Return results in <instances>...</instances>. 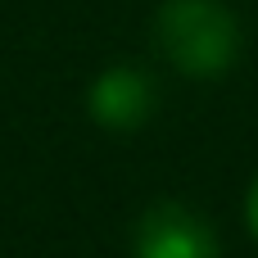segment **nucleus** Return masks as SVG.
<instances>
[{"label":"nucleus","instance_id":"obj_1","mask_svg":"<svg viewBox=\"0 0 258 258\" xmlns=\"http://www.w3.org/2000/svg\"><path fill=\"white\" fill-rule=\"evenodd\" d=\"M159 45L181 73L213 77L231 68L240 50V27L218 0H168L159 9Z\"/></svg>","mask_w":258,"mask_h":258},{"label":"nucleus","instance_id":"obj_2","mask_svg":"<svg viewBox=\"0 0 258 258\" xmlns=\"http://www.w3.org/2000/svg\"><path fill=\"white\" fill-rule=\"evenodd\" d=\"M136 258H222L204 218L163 200L136 227Z\"/></svg>","mask_w":258,"mask_h":258},{"label":"nucleus","instance_id":"obj_3","mask_svg":"<svg viewBox=\"0 0 258 258\" xmlns=\"http://www.w3.org/2000/svg\"><path fill=\"white\" fill-rule=\"evenodd\" d=\"M154 109V86L136 73V68H109L95 86H91V113L104 127L132 132L145 122V113Z\"/></svg>","mask_w":258,"mask_h":258},{"label":"nucleus","instance_id":"obj_4","mask_svg":"<svg viewBox=\"0 0 258 258\" xmlns=\"http://www.w3.org/2000/svg\"><path fill=\"white\" fill-rule=\"evenodd\" d=\"M245 218H249V231L258 236V181L249 186V200H245Z\"/></svg>","mask_w":258,"mask_h":258}]
</instances>
